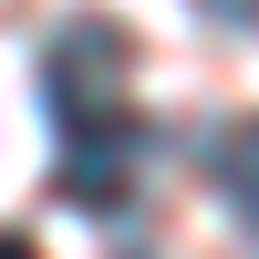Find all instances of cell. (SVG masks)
I'll use <instances>...</instances> for the list:
<instances>
[{
	"mask_svg": "<svg viewBox=\"0 0 259 259\" xmlns=\"http://www.w3.org/2000/svg\"><path fill=\"white\" fill-rule=\"evenodd\" d=\"M207 177H218V197H228V207L259 228V114H239L218 145H207Z\"/></svg>",
	"mask_w": 259,
	"mask_h": 259,
	"instance_id": "1",
	"label": "cell"
},
{
	"mask_svg": "<svg viewBox=\"0 0 259 259\" xmlns=\"http://www.w3.org/2000/svg\"><path fill=\"white\" fill-rule=\"evenodd\" d=\"M207 31H259V0H197Z\"/></svg>",
	"mask_w": 259,
	"mask_h": 259,
	"instance_id": "2",
	"label": "cell"
},
{
	"mask_svg": "<svg viewBox=\"0 0 259 259\" xmlns=\"http://www.w3.org/2000/svg\"><path fill=\"white\" fill-rule=\"evenodd\" d=\"M0 259H41V249H31V239H21V228H0Z\"/></svg>",
	"mask_w": 259,
	"mask_h": 259,
	"instance_id": "3",
	"label": "cell"
}]
</instances>
